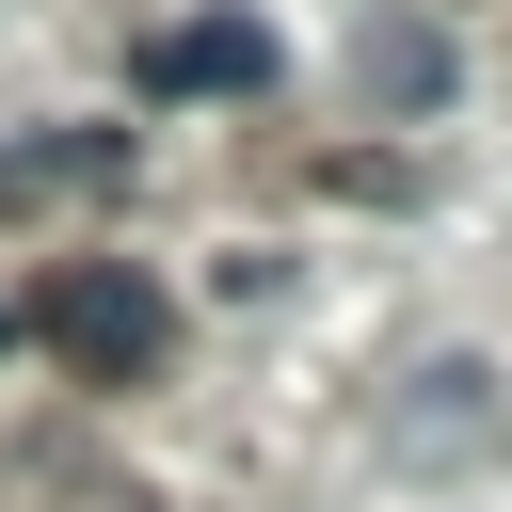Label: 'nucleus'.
Listing matches in <instances>:
<instances>
[{
  "mask_svg": "<svg viewBox=\"0 0 512 512\" xmlns=\"http://www.w3.org/2000/svg\"><path fill=\"white\" fill-rule=\"evenodd\" d=\"M240 80H272V32L256 16H176L144 48V96H240Z\"/></svg>",
  "mask_w": 512,
  "mask_h": 512,
  "instance_id": "f03ea898",
  "label": "nucleus"
},
{
  "mask_svg": "<svg viewBox=\"0 0 512 512\" xmlns=\"http://www.w3.org/2000/svg\"><path fill=\"white\" fill-rule=\"evenodd\" d=\"M96 176H128V128H64V144L0 160V192H96Z\"/></svg>",
  "mask_w": 512,
  "mask_h": 512,
  "instance_id": "20e7f679",
  "label": "nucleus"
},
{
  "mask_svg": "<svg viewBox=\"0 0 512 512\" xmlns=\"http://www.w3.org/2000/svg\"><path fill=\"white\" fill-rule=\"evenodd\" d=\"M32 336H48L80 384H144V368L176 352V304H160L144 272H112V256H64V272L32 288Z\"/></svg>",
  "mask_w": 512,
  "mask_h": 512,
  "instance_id": "f257e3e1",
  "label": "nucleus"
},
{
  "mask_svg": "<svg viewBox=\"0 0 512 512\" xmlns=\"http://www.w3.org/2000/svg\"><path fill=\"white\" fill-rule=\"evenodd\" d=\"M368 96L432 112V96H448V32H416V16H368Z\"/></svg>",
  "mask_w": 512,
  "mask_h": 512,
  "instance_id": "7ed1b4c3",
  "label": "nucleus"
}]
</instances>
